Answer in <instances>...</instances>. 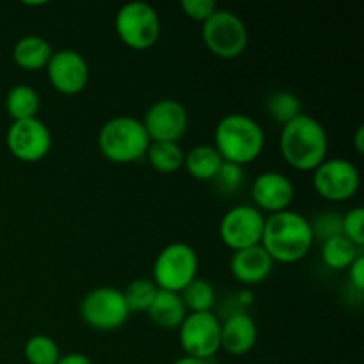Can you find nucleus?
I'll use <instances>...</instances> for the list:
<instances>
[{
  "mask_svg": "<svg viewBox=\"0 0 364 364\" xmlns=\"http://www.w3.org/2000/svg\"><path fill=\"white\" fill-rule=\"evenodd\" d=\"M341 219H343V215H340L336 212H323L320 215H316L315 219L309 220L313 237L326 242L329 238L341 235Z\"/></svg>",
  "mask_w": 364,
  "mask_h": 364,
  "instance_id": "obj_30",
  "label": "nucleus"
},
{
  "mask_svg": "<svg viewBox=\"0 0 364 364\" xmlns=\"http://www.w3.org/2000/svg\"><path fill=\"white\" fill-rule=\"evenodd\" d=\"M267 112L277 124H288L302 114V103L297 95L290 91H277L267 98Z\"/></svg>",
  "mask_w": 364,
  "mask_h": 364,
  "instance_id": "obj_25",
  "label": "nucleus"
},
{
  "mask_svg": "<svg viewBox=\"0 0 364 364\" xmlns=\"http://www.w3.org/2000/svg\"><path fill=\"white\" fill-rule=\"evenodd\" d=\"M223 164V156L210 144L194 146L191 151L185 153L183 160V167L188 176L198 181H213Z\"/></svg>",
  "mask_w": 364,
  "mask_h": 364,
  "instance_id": "obj_20",
  "label": "nucleus"
},
{
  "mask_svg": "<svg viewBox=\"0 0 364 364\" xmlns=\"http://www.w3.org/2000/svg\"><path fill=\"white\" fill-rule=\"evenodd\" d=\"M237 302L242 306V308H247V306H251L252 302H255V294H252L249 288H245V290H240L237 294Z\"/></svg>",
  "mask_w": 364,
  "mask_h": 364,
  "instance_id": "obj_34",
  "label": "nucleus"
},
{
  "mask_svg": "<svg viewBox=\"0 0 364 364\" xmlns=\"http://www.w3.org/2000/svg\"><path fill=\"white\" fill-rule=\"evenodd\" d=\"M244 167L237 166V164L224 162L223 166H220L217 176L213 178V183H215V187L219 188L223 194H233V192H237L238 188L244 185Z\"/></svg>",
  "mask_w": 364,
  "mask_h": 364,
  "instance_id": "obj_28",
  "label": "nucleus"
},
{
  "mask_svg": "<svg viewBox=\"0 0 364 364\" xmlns=\"http://www.w3.org/2000/svg\"><path fill=\"white\" fill-rule=\"evenodd\" d=\"M180 297L188 313H203L212 311V308L215 306L217 295L208 281L196 277L191 284H187L180 291Z\"/></svg>",
  "mask_w": 364,
  "mask_h": 364,
  "instance_id": "obj_24",
  "label": "nucleus"
},
{
  "mask_svg": "<svg viewBox=\"0 0 364 364\" xmlns=\"http://www.w3.org/2000/svg\"><path fill=\"white\" fill-rule=\"evenodd\" d=\"M341 235L363 249L364 245V210L363 206L348 210L341 219Z\"/></svg>",
  "mask_w": 364,
  "mask_h": 364,
  "instance_id": "obj_29",
  "label": "nucleus"
},
{
  "mask_svg": "<svg viewBox=\"0 0 364 364\" xmlns=\"http://www.w3.org/2000/svg\"><path fill=\"white\" fill-rule=\"evenodd\" d=\"M201 38L206 48L215 57L231 60L245 52L249 32L244 20L237 13L217 9L205 23H201Z\"/></svg>",
  "mask_w": 364,
  "mask_h": 364,
  "instance_id": "obj_6",
  "label": "nucleus"
},
{
  "mask_svg": "<svg viewBox=\"0 0 364 364\" xmlns=\"http://www.w3.org/2000/svg\"><path fill=\"white\" fill-rule=\"evenodd\" d=\"M198 252L187 242H173L156 255L153 263V283L159 290L180 294L198 277Z\"/></svg>",
  "mask_w": 364,
  "mask_h": 364,
  "instance_id": "obj_5",
  "label": "nucleus"
},
{
  "mask_svg": "<svg viewBox=\"0 0 364 364\" xmlns=\"http://www.w3.org/2000/svg\"><path fill=\"white\" fill-rule=\"evenodd\" d=\"M41 109V98L34 87L27 84H18L9 89L6 96L7 116L13 121H23L38 117Z\"/></svg>",
  "mask_w": 364,
  "mask_h": 364,
  "instance_id": "obj_21",
  "label": "nucleus"
},
{
  "mask_svg": "<svg viewBox=\"0 0 364 364\" xmlns=\"http://www.w3.org/2000/svg\"><path fill=\"white\" fill-rule=\"evenodd\" d=\"M173 364H212V361H206V359H198L191 358V355H183V358L176 359Z\"/></svg>",
  "mask_w": 364,
  "mask_h": 364,
  "instance_id": "obj_36",
  "label": "nucleus"
},
{
  "mask_svg": "<svg viewBox=\"0 0 364 364\" xmlns=\"http://www.w3.org/2000/svg\"><path fill=\"white\" fill-rule=\"evenodd\" d=\"M180 6L185 16L194 21H199V23H205L219 9L213 0H181Z\"/></svg>",
  "mask_w": 364,
  "mask_h": 364,
  "instance_id": "obj_31",
  "label": "nucleus"
},
{
  "mask_svg": "<svg viewBox=\"0 0 364 364\" xmlns=\"http://www.w3.org/2000/svg\"><path fill=\"white\" fill-rule=\"evenodd\" d=\"M23 355L28 364H57L63 358L57 341L46 334H34L28 338L23 347Z\"/></svg>",
  "mask_w": 364,
  "mask_h": 364,
  "instance_id": "obj_26",
  "label": "nucleus"
},
{
  "mask_svg": "<svg viewBox=\"0 0 364 364\" xmlns=\"http://www.w3.org/2000/svg\"><path fill=\"white\" fill-rule=\"evenodd\" d=\"M213 148L224 162L244 167L262 156L265 149V132L262 124L247 114H228L217 123Z\"/></svg>",
  "mask_w": 364,
  "mask_h": 364,
  "instance_id": "obj_3",
  "label": "nucleus"
},
{
  "mask_svg": "<svg viewBox=\"0 0 364 364\" xmlns=\"http://www.w3.org/2000/svg\"><path fill=\"white\" fill-rule=\"evenodd\" d=\"M354 146H355V149H358L359 155H363L364 153V127H359L358 132H355Z\"/></svg>",
  "mask_w": 364,
  "mask_h": 364,
  "instance_id": "obj_35",
  "label": "nucleus"
},
{
  "mask_svg": "<svg viewBox=\"0 0 364 364\" xmlns=\"http://www.w3.org/2000/svg\"><path fill=\"white\" fill-rule=\"evenodd\" d=\"M156 294H159L156 284L153 283L151 279H146V277L134 279L123 291L124 301H127V306L128 309H130V313L148 311L151 302L155 301Z\"/></svg>",
  "mask_w": 364,
  "mask_h": 364,
  "instance_id": "obj_27",
  "label": "nucleus"
},
{
  "mask_svg": "<svg viewBox=\"0 0 364 364\" xmlns=\"http://www.w3.org/2000/svg\"><path fill=\"white\" fill-rule=\"evenodd\" d=\"M258 341L255 318L245 311H235L220 322V350L240 358L249 354Z\"/></svg>",
  "mask_w": 364,
  "mask_h": 364,
  "instance_id": "obj_16",
  "label": "nucleus"
},
{
  "mask_svg": "<svg viewBox=\"0 0 364 364\" xmlns=\"http://www.w3.org/2000/svg\"><path fill=\"white\" fill-rule=\"evenodd\" d=\"M274 262L262 245L233 252L230 262L231 276L245 287L262 284L272 274Z\"/></svg>",
  "mask_w": 364,
  "mask_h": 364,
  "instance_id": "obj_17",
  "label": "nucleus"
},
{
  "mask_svg": "<svg viewBox=\"0 0 364 364\" xmlns=\"http://www.w3.org/2000/svg\"><path fill=\"white\" fill-rule=\"evenodd\" d=\"M117 38L124 46L144 52L156 45L160 38V16L153 6L146 2H130L119 7L114 20Z\"/></svg>",
  "mask_w": 364,
  "mask_h": 364,
  "instance_id": "obj_7",
  "label": "nucleus"
},
{
  "mask_svg": "<svg viewBox=\"0 0 364 364\" xmlns=\"http://www.w3.org/2000/svg\"><path fill=\"white\" fill-rule=\"evenodd\" d=\"M279 149L288 166L302 173H313L327 159L329 137L318 119L302 112L281 128Z\"/></svg>",
  "mask_w": 364,
  "mask_h": 364,
  "instance_id": "obj_2",
  "label": "nucleus"
},
{
  "mask_svg": "<svg viewBox=\"0 0 364 364\" xmlns=\"http://www.w3.org/2000/svg\"><path fill=\"white\" fill-rule=\"evenodd\" d=\"M180 345L185 355L212 361L220 350V320L215 313H187L178 327Z\"/></svg>",
  "mask_w": 364,
  "mask_h": 364,
  "instance_id": "obj_11",
  "label": "nucleus"
},
{
  "mask_svg": "<svg viewBox=\"0 0 364 364\" xmlns=\"http://www.w3.org/2000/svg\"><path fill=\"white\" fill-rule=\"evenodd\" d=\"M251 198L255 208L272 215L290 210L295 199V185L287 174L279 171H265L252 181Z\"/></svg>",
  "mask_w": 364,
  "mask_h": 364,
  "instance_id": "obj_15",
  "label": "nucleus"
},
{
  "mask_svg": "<svg viewBox=\"0 0 364 364\" xmlns=\"http://www.w3.org/2000/svg\"><path fill=\"white\" fill-rule=\"evenodd\" d=\"M359 255H363L361 249L343 235L329 238L322 244V262L331 270H347Z\"/></svg>",
  "mask_w": 364,
  "mask_h": 364,
  "instance_id": "obj_23",
  "label": "nucleus"
},
{
  "mask_svg": "<svg viewBox=\"0 0 364 364\" xmlns=\"http://www.w3.org/2000/svg\"><path fill=\"white\" fill-rule=\"evenodd\" d=\"M187 313L188 311L187 308H185L183 301H181L180 294L159 290L155 301L151 302V306L148 308L146 315L149 316V320H151L159 329L174 331L181 326V322L185 320Z\"/></svg>",
  "mask_w": 364,
  "mask_h": 364,
  "instance_id": "obj_18",
  "label": "nucleus"
},
{
  "mask_svg": "<svg viewBox=\"0 0 364 364\" xmlns=\"http://www.w3.org/2000/svg\"><path fill=\"white\" fill-rule=\"evenodd\" d=\"M7 149L16 160L36 164L52 149V132L39 117L13 121L6 135Z\"/></svg>",
  "mask_w": 364,
  "mask_h": 364,
  "instance_id": "obj_12",
  "label": "nucleus"
},
{
  "mask_svg": "<svg viewBox=\"0 0 364 364\" xmlns=\"http://www.w3.org/2000/svg\"><path fill=\"white\" fill-rule=\"evenodd\" d=\"M348 281H350V287L355 291L363 294L364 291V256L359 255L355 258V262L348 267Z\"/></svg>",
  "mask_w": 364,
  "mask_h": 364,
  "instance_id": "obj_32",
  "label": "nucleus"
},
{
  "mask_svg": "<svg viewBox=\"0 0 364 364\" xmlns=\"http://www.w3.org/2000/svg\"><path fill=\"white\" fill-rule=\"evenodd\" d=\"M149 144L148 132L137 117L117 116L100 128V153L112 164L139 162L146 156Z\"/></svg>",
  "mask_w": 364,
  "mask_h": 364,
  "instance_id": "obj_4",
  "label": "nucleus"
},
{
  "mask_svg": "<svg viewBox=\"0 0 364 364\" xmlns=\"http://www.w3.org/2000/svg\"><path fill=\"white\" fill-rule=\"evenodd\" d=\"M57 364H95L92 359H89L87 355L80 354V352H71V354L63 355Z\"/></svg>",
  "mask_w": 364,
  "mask_h": 364,
  "instance_id": "obj_33",
  "label": "nucleus"
},
{
  "mask_svg": "<svg viewBox=\"0 0 364 364\" xmlns=\"http://www.w3.org/2000/svg\"><path fill=\"white\" fill-rule=\"evenodd\" d=\"M142 124L151 142H178L188 130V112L178 100L164 98L146 110Z\"/></svg>",
  "mask_w": 364,
  "mask_h": 364,
  "instance_id": "obj_13",
  "label": "nucleus"
},
{
  "mask_svg": "<svg viewBox=\"0 0 364 364\" xmlns=\"http://www.w3.org/2000/svg\"><path fill=\"white\" fill-rule=\"evenodd\" d=\"M361 187L358 166L347 159H326L313 171V188L331 203H345Z\"/></svg>",
  "mask_w": 364,
  "mask_h": 364,
  "instance_id": "obj_9",
  "label": "nucleus"
},
{
  "mask_svg": "<svg viewBox=\"0 0 364 364\" xmlns=\"http://www.w3.org/2000/svg\"><path fill=\"white\" fill-rule=\"evenodd\" d=\"M130 315L123 291L112 287L95 288L80 302V318L85 326L102 333L121 329Z\"/></svg>",
  "mask_w": 364,
  "mask_h": 364,
  "instance_id": "obj_8",
  "label": "nucleus"
},
{
  "mask_svg": "<svg viewBox=\"0 0 364 364\" xmlns=\"http://www.w3.org/2000/svg\"><path fill=\"white\" fill-rule=\"evenodd\" d=\"M265 215L252 205H237L228 210L219 224L220 240L231 251L262 245Z\"/></svg>",
  "mask_w": 364,
  "mask_h": 364,
  "instance_id": "obj_10",
  "label": "nucleus"
},
{
  "mask_svg": "<svg viewBox=\"0 0 364 364\" xmlns=\"http://www.w3.org/2000/svg\"><path fill=\"white\" fill-rule=\"evenodd\" d=\"M313 244L315 237L311 224L301 212L284 210L265 217L262 247L274 263L291 265L302 262L309 255Z\"/></svg>",
  "mask_w": 364,
  "mask_h": 364,
  "instance_id": "obj_1",
  "label": "nucleus"
},
{
  "mask_svg": "<svg viewBox=\"0 0 364 364\" xmlns=\"http://www.w3.org/2000/svg\"><path fill=\"white\" fill-rule=\"evenodd\" d=\"M52 55V45L41 36H25L13 48L14 63L25 71L45 70Z\"/></svg>",
  "mask_w": 364,
  "mask_h": 364,
  "instance_id": "obj_19",
  "label": "nucleus"
},
{
  "mask_svg": "<svg viewBox=\"0 0 364 364\" xmlns=\"http://www.w3.org/2000/svg\"><path fill=\"white\" fill-rule=\"evenodd\" d=\"M45 70L52 87L60 95L75 96L87 87L89 64L77 50L53 52Z\"/></svg>",
  "mask_w": 364,
  "mask_h": 364,
  "instance_id": "obj_14",
  "label": "nucleus"
},
{
  "mask_svg": "<svg viewBox=\"0 0 364 364\" xmlns=\"http://www.w3.org/2000/svg\"><path fill=\"white\" fill-rule=\"evenodd\" d=\"M144 159L156 173L174 174L183 167L185 151L178 142H151Z\"/></svg>",
  "mask_w": 364,
  "mask_h": 364,
  "instance_id": "obj_22",
  "label": "nucleus"
}]
</instances>
